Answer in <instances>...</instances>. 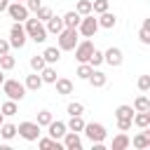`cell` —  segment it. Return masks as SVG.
Masks as SVG:
<instances>
[{
  "label": "cell",
  "mask_w": 150,
  "mask_h": 150,
  "mask_svg": "<svg viewBox=\"0 0 150 150\" xmlns=\"http://www.w3.org/2000/svg\"><path fill=\"white\" fill-rule=\"evenodd\" d=\"M23 28H26V35H28L33 42L42 45V42L47 40V28H45V23H42L40 19H35V16H28V19L23 21Z\"/></svg>",
  "instance_id": "6da1fadb"
},
{
  "label": "cell",
  "mask_w": 150,
  "mask_h": 150,
  "mask_svg": "<svg viewBox=\"0 0 150 150\" xmlns=\"http://www.w3.org/2000/svg\"><path fill=\"white\" fill-rule=\"evenodd\" d=\"M77 42H80L77 28H63V30L56 35V47H59L61 52H73Z\"/></svg>",
  "instance_id": "7a4b0ae2"
},
{
  "label": "cell",
  "mask_w": 150,
  "mask_h": 150,
  "mask_svg": "<svg viewBox=\"0 0 150 150\" xmlns=\"http://www.w3.org/2000/svg\"><path fill=\"white\" fill-rule=\"evenodd\" d=\"M0 87H2L5 96L12 98V101H23V98H26V87H23V82H19V80H5Z\"/></svg>",
  "instance_id": "3957f363"
},
{
  "label": "cell",
  "mask_w": 150,
  "mask_h": 150,
  "mask_svg": "<svg viewBox=\"0 0 150 150\" xmlns=\"http://www.w3.org/2000/svg\"><path fill=\"white\" fill-rule=\"evenodd\" d=\"M9 45L14 47V49H21V47H26V42H28V35H26V28H23V23L21 21H14L12 23V28H9Z\"/></svg>",
  "instance_id": "277c9868"
},
{
  "label": "cell",
  "mask_w": 150,
  "mask_h": 150,
  "mask_svg": "<svg viewBox=\"0 0 150 150\" xmlns=\"http://www.w3.org/2000/svg\"><path fill=\"white\" fill-rule=\"evenodd\" d=\"M131 117H134V108H131L129 103L117 105L115 120H117V129H120V131H129V129H131Z\"/></svg>",
  "instance_id": "5b68a950"
},
{
  "label": "cell",
  "mask_w": 150,
  "mask_h": 150,
  "mask_svg": "<svg viewBox=\"0 0 150 150\" xmlns=\"http://www.w3.org/2000/svg\"><path fill=\"white\" fill-rule=\"evenodd\" d=\"M82 134L91 141V143H98V141H105V136H108V129L101 124V122H84V129H82Z\"/></svg>",
  "instance_id": "8992f818"
},
{
  "label": "cell",
  "mask_w": 150,
  "mask_h": 150,
  "mask_svg": "<svg viewBox=\"0 0 150 150\" xmlns=\"http://www.w3.org/2000/svg\"><path fill=\"white\" fill-rule=\"evenodd\" d=\"M96 30H98L96 16H94V14H84V16L80 19V23H77V33H80L82 38H94Z\"/></svg>",
  "instance_id": "52a82bcc"
},
{
  "label": "cell",
  "mask_w": 150,
  "mask_h": 150,
  "mask_svg": "<svg viewBox=\"0 0 150 150\" xmlns=\"http://www.w3.org/2000/svg\"><path fill=\"white\" fill-rule=\"evenodd\" d=\"M42 127L38 124V122H19V127H16V134L23 138V141H38L40 138V131Z\"/></svg>",
  "instance_id": "ba28073f"
},
{
  "label": "cell",
  "mask_w": 150,
  "mask_h": 150,
  "mask_svg": "<svg viewBox=\"0 0 150 150\" xmlns=\"http://www.w3.org/2000/svg\"><path fill=\"white\" fill-rule=\"evenodd\" d=\"M73 52H75L77 63H89V56H91V52H94V42H91V38H84L82 42H77Z\"/></svg>",
  "instance_id": "9c48e42d"
},
{
  "label": "cell",
  "mask_w": 150,
  "mask_h": 150,
  "mask_svg": "<svg viewBox=\"0 0 150 150\" xmlns=\"http://www.w3.org/2000/svg\"><path fill=\"white\" fill-rule=\"evenodd\" d=\"M5 12L9 14V19H14V21H21V23H23V21H26V19L30 16L28 7H26L23 2H14V0H12L9 5H7V9H5Z\"/></svg>",
  "instance_id": "30bf717a"
},
{
  "label": "cell",
  "mask_w": 150,
  "mask_h": 150,
  "mask_svg": "<svg viewBox=\"0 0 150 150\" xmlns=\"http://www.w3.org/2000/svg\"><path fill=\"white\" fill-rule=\"evenodd\" d=\"M122 61H124V54H122L120 47H108V49L103 52V63L117 68V66H122Z\"/></svg>",
  "instance_id": "8fae6325"
},
{
  "label": "cell",
  "mask_w": 150,
  "mask_h": 150,
  "mask_svg": "<svg viewBox=\"0 0 150 150\" xmlns=\"http://www.w3.org/2000/svg\"><path fill=\"white\" fill-rule=\"evenodd\" d=\"M61 143H63V150H82V138L77 131H66Z\"/></svg>",
  "instance_id": "7c38bea8"
},
{
  "label": "cell",
  "mask_w": 150,
  "mask_h": 150,
  "mask_svg": "<svg viewBox=\"0 0 150 150\" xmlns=\"http://www.w3.org/2000/svg\"><path fill=\"white\" fill-rule=\"evenodd\" d=\"M66 131H68V127H66V122H61V120H52V122L47 124V134H49L52 138H56V141H61Z\"/></svg>",
  "instance_id": "4fadbf2b"
},
{
  "label": "cell",
  "mask_w": 150,
  "mask_h": 150,
  "mask_svg": "<svg viewBox=\"0 0 150 150\" xmlns=\"http://www.w3.org/2000/svg\"><path fill=\"white\" fill-rule=\"evenodd\" d=\"M45 28H47V35H59L66 26H63V19H61V16H54V14H52V16L45 21Z\"/></svg>",
  "instance_id": "5bb4252c"
},
{
  "label": "cell",
  "mask_w": 150,
  "mask_h": 150,
  "mask_svg": "<svg viewBox=\"0 0 150 150\" xmlns=\"http://www.w3.org/2000/svg\"><path fill=\"white\" fill-rule=\"evenodd\" d=\"M150 129V127H148ZM148 129H143V131H138L134 138H131V145L136 148V150H145V148H150V131Z\"/></svg>",
  "instance_id": "9a60e30c"
},
{
  "label": "cell",
  "mask_w": 150,
  "mask_h": 150,
  "mask_svg": "<svg viewBox=\"0 0 150 150\" xmlns=\"http://www.w3.org/2000/svg\"><path fill=\"white\" fill-rule=\"evenodd\" d=\"M96 21H98V28H108V30H110V28L117 26V14H112V12L108 9V12H101Z\"/></svg>",
  "instance_id": "2e32d148"
},
{
  "label": "cell",
  "mask_w": 150,
  "mask_h": 150,
  "mask_svg": "<svg viewBox=\"0 0 150 150\" xmlns=\"http://www.w3.org/2000/svg\"><path fill=\"white\" fill-rule=\"evenodd\" d=\"M87 82H89V84H91L94 89H101V87H105V82H108V75H105L103 70H98V68H94Z\"/></svg>",
  "instance_id": "e0dca14e"
},
{
  "label": "cell",
  "mask_w": 150,
  "mask_h": 150,
  "mask_svg": "<svg viewBox=\"0 0 150 150\" xmlns=\"http://www.w3.org/2000/svg\"><path fill=\"white\" fill-rule=\"evenodd\" d=\"M45 82H42V77H40V73H30V75H26V80H23V87H26V91H38L40 87H42Z\"/></svg>",
  "instance_id": "ac0fdd59"
},
{
  "label": "cell",
  "mask_w": 150,
  "mask_h": 150,
  "mask_svg": "<svg viewBox=\"0 0 150 150\" xmlns=\"http://www.w3.org/2000/svg\"><path fill=\"white\" fill-rule=\"evenodd\" d=\"M131 145V138L127 136V131H120L117 136H112V143H110V150H127Z\"/></svg>",
  "instance_id": "d6986e66"
},
{
  "label": "cell",
  "mask_w": 150,
  "mask_h": 150,
  "mask_svg": "<svg viewBox=\"0 0 150 150\" xmlns=\"http://www.w3.org/2000/svg\"><path fill=\"white\" fill-rule=\"evenodd\" d=\"M131 124H136L138 129H148V127H150V110H141V112H136V110H134Z\"/></svg>",
  "instance_id": "ffe728a7"
},
{
  "label": "cell",
  "mask_w": 150,
  "mask_h": 150,
  "mask_svg": "<svg viewBox=\"0 0 150 150\" xmlns=\"http://www.w3.org/2000/svg\"><path fill=\"white\" fill-rule=\"evenodd\" d=\"M54 87H56V94H59V96H68V94H73V82H70L68 77H56Z\"/></svg>",
  "instance_id": "44dd1931"
},
{
  "label": "cell",
  "mask_w": 150,
  "mask_h": 150,
  "mask_svg": "<svg viewBox=\"0 0 150 150\" xmlns=\"http://www.w3.org/2000/svg\"><path fill=\"white\" fill-rule=\"evenodd\" d=\"M38 145H40L42 150H63V143H61V141H56V138H52V136L38 138Z\"/></svg>",
  "instance_id": "7402d4cb"
},
{
  "label": "cell",
  "mask_w": 150,
  "mask_h": 150,
  "mask_svg": "<svg viewBox=\"0 0 150 150\" xmlns=\"http://www.w3.org/2000/svg\"><path fill=\"white\" fill-rule=\"evenodd\" d=\"M40 77H42V82H45V84H54L59 75H56V68H54L52 63H47V66L40 70Z\"/></svg>",
  "instance_id": "603a6c76"
},
{
  "label": "cell",
  "mask_w": 150,
  "mask_h": 150,
  "mask_svg": "<svg viewBox=\"0 0 150 150\" xmlns=\"http://www.w3.org/2000/svg\"><path fill=\"white\" fill-rule=\"evenodd\" d=\"M42 59L47 61V63H59V59H61V49L59 47H45V52H42Z\"/></svg>",
  "instance_id": "cb8c5ba5"
},
{
  "label": "cell",
  "mask_w": 150,
  "mask_h": 150,
  "mask_svg": "<svg viewBox=\"0 0 150 150\" xmlns=\"http://www.w3.org/2000/svg\"><path fill=\"white\" fill-rule=\"evenodd\" d=\"M0 112H2L5 117H14V115L19 112V101H12V98H7V101L0 105Z\"/></svg>",
  "instance_id": "d4e9b609"
},
{
  "label": "cell",
  "mask_w": 150,
  "mask_h": 150,
  "mask_svg": "<svg viewBox=\"0 0 150 150\" xmlns=\"http://www.w3.org/2000/svg\"><path fill=\"white\" fill-rule=\"evenodd\" d=\"M66 127H68V131L82 134V129H84V117H82V115H70V120L66 122Z\"/></svg>",
  "instance_id": "484cf974"
},
{
  "label": "cell",
  "mask_w": 150,
  "mask_h": 150,
  "mask_svg": "<svg viewBox=\"0 0 150 150\" xmlns=\"http://www.w3.org/2000/svg\"><path fill=\"white\" fill-rule=\"evenodd\" d=\"M61 19H63V26H66V28H77V23H80L82 16H80L75 9H70V12H66Z\"/></svg>",
  "instance_id": "4316f807"
},
{
  "label": "cell",
  "mask_w": 150,
  "mask_h": 150,
  "mask_svg": "<svg viewBox=\"0 0 150 150\" xmlns=\"http://www.w3.org/2000/svg\"><path fill=\"white\" fill-rule=\"evenodd\" d=\"M0 136H2L5 141H12V138L16 136V124H12V122H2V124H0Z\"/></svg>",
  "instance_id": "83f0119b"
},
{
  "label": "cell",
  "mask_w": 150,
  "mask_h": 150,
  "mask_svg": "<svg viewBox=\"0 0 150 150\" xmlns=\"http://www.w3.org/2000/svg\"><path fill=\"white\" fill-rule=\"evenodd\" d=\"M136 112H141V110H150V98L145 96V94H141V96H136L134 98V105H131Z\"/></svg>",
  "instance_id": "f1b7e54d"
},
{
  "label": "cell",
  "mask_w": 150,
  "mask_h": 150,
  "mask_svg": "<svg viewBox=\"0 0 150 150\" xmlns=\"http://www.w3.org/2000/svg\"><path fill=\"white\" fill-rule=\"evenodd\" d=\"M138 40H141L143 45H150V19L143 21V26H141V30H138Z\"/></svg>",
  "instance_id": "f546056e"
},
{
  "label": "cell",
  "mask_w": 150,
  "mask_h": 150,
  "mask_svg": "<svg viewBox=\"0 0 150 150\" xmlns=\"http://www.w3.org/2000/svg\"><path fill=\"white\" fill-rule=\"evenodd\" d=\"M14 66H16V59H14L9 52H7V54H0V68H2V70H12Z\"/></svg>",
  "instance_id": "4dcf8cb0"
},
{
  "label": "cell",
  "mask_w": 150,
  "mask_h": 150,
  "mask_svg": "<svg viewBox=\"0 0 150 150\" xmlns=\"http://www.w3.org/2000/svg\"><path fill=\"white\" fill-rule=\"evenodd\" d=\"M108 9H110L108 0H91V14H101V12H108Z\"/></svg>",
  "instance_id": "1f68e13d"
},
{
  "label": "cell",
  "mask_w": 150,
  "mask_h": 150,
  "mask_svg": "<svg viewBox=\"0 0 150 150\" xmlns=\"http://www.w3.org/2000/svg\"><path fill=\"white\" fill-rule=\"evenodd\" d=\"M75 12H77L80 16H84V14H91V0H77V5H75Z\"/></svg>",
  "instance_id": "d6a6232c"
},
{
  "label": "cell",
  "mask_w": 150,
  "mask_h": 150,
  "mask_svg": "<svg viewBox=\"0 0 150 150\" xmlns=\"http://www.w3.org/2000/svg\"><path fill=\"white\" fill-rule=\"evenodd\" d=\"M101 63H103V52L94 47V52H91V56H89V66H91V68H98Z\"/></svg>",
  "instance_id": "836d02e7"
},
{
  "label": "cell",
  "mask_w": 150,
  "mask_h": 150,
  "mask_svg": "<svg viewBox=\"0 0 150 150\" xmlns=\"http://www.w3.org/2000/svg\"><path fill=\"white\" fill-rule=\"evenodd\" d=\"M45 66H47V61L42 59V54H35V56H30V68H33L35 73H40Z\"/></svg>",
  "instance_id": "e575fe53"
},
{
  "label": "cell",
  "mask_w": 150,
  "mask_h": 150,
  "mask_svg": "<svg viewBox=\"0 0 150 150\" xmlns=\"http://www.w3.org/2000/svg\"><path fill=\"white\" fill-rule=\"evenodd\" d=\"M91 70H94V68H91L89 63H80V66H77V70H75V75H77L80 80H89Z\"/></svg>",
  "instance_id": "d590c367"
},
{
  "label": "cell",
  "mask_w": 150,
  "mask_h": 150,
  "mask_svg": "<svg viewBox=\"0 0 150 150\" xmlns=\"http://www.w3.org/2000/svg\"><path fill=\"white\" fill-rule=\"evenodd\" d=\"M66 112H68V115H84V105H82L80 101H70L68 108H66Z\"/></svg>",
  "instance_id": "8d00e7d4"
},
{
  "label": "cell",
  "mask_w": 150,
  "mask_h": 150,
  "mask_svg": "<svg viewBox=\"0 0 150 150\" xmlns=\"http://www.w3.org/2000/svg\"><path fill=\"white\" fill-rule=\"evenodd\" d=\"M52 120H54L52 110H40V112H38V120H35V122H38L40 127H47V124H49Z\"/></svg>",
  "instance_id": "74e56055"
},
{
  "label": "cell",
  "mask_w": 150,
  "mask_h": 150,
  "mask_svg": "<svg viewBox=\"0 0 150 150\" xmlns=\"http://www.w3.org/2000/svg\"><path fill=\"white\" fill-rule=\"evenodd\" d=\"M49 16H52V9H49V7H45V5H42V7L38 9V12H35V19H40L42 23H45V21H47Z\"/></svg>",
  "instance_id": "f35d334b"
},
{
  "label": "cell",
  "mask_w": 150,
  "mask_h": 150,
  "mask_svg": "<svg viewBox=\"0 0 150 150\" xmlns=\"http://www.w3.org/2000/svg\"><path fill=\"white\" fill-rule=\"evenodd\" d=\"M136 84H138V89H141V91H143V94H145V91H148V89H150V75H141V77H138V82H136Z\"/></svg>",
  "instance_id": "ab89813d"
},
{
  "label": "cell",
  "mask_w": 150,
  "mask_h": 150,
  "mask_svg": "<svg viewBox=\"0 0 150 150\" xmlns=\"http://www.w3.org/2000/svg\"><path fill=\"white\" fill-rule=\"evenodd\" d=\"M23 5L28 7V12H33V14H35V12L42 7V0H23Z\"/></svg>",
  "instance_id": "60d3db41"
},
{
  "label": "cell",
  "mask_w": 150,
  "mask_h": 150,
  "mask_svg": "<svg viewBox=\"0 0 150 150\" xmlns=\"http://www.w3.org/2000/svg\"><path fill=\"white\" fill-rule=\"evenodd\" d=\"M12 49V45H9V40H5V38H0V54H7Z\"/></svg>",
  "instance_id": "b9f144b4"
},
{
  "label": "cell",
  "mask_w": 150,
  "mask_h": 150,
  "mask_svg": "<svg viewBox=\"0 0 150 150\" xmlns=\"http://www.w3.org/2000/svg\"><path fill=\"white\" fill-rule=\"evenodd\" d=\"M7 5H9V0H0V12H5V9H7Z\"/></svg>",
  "instance_id": "7bdbcfd3"
},
{
  "label": "cell",
  "mask_w": 150,
  "mask_h": 150,
  "mask_svg": "<svg viewBox=\"0 0 150 150\" xmlns=\"http://www.w3.org/2000/svg\"><path fill=\"white\" fill-rule=\"evenodd\" d=\"M2 82H5V70L0 68V84H2Z\"/></svg>",
  "instance_id": "ee69618b"
},
{
  "label": "cell",
  "mask_w": 150,
  "mask_h": 150,
  "mask_svg": "<svg viewBox=\"0 0 150 150\" xmlns=\"http://www.w3.org/2000/svg\"><path fill=\"white\" fill-rule=\"evenodd\" d=\"M2 122H5V115H2V112H0V124H2Z\"/></svg>",
  "instance_id": "f6af8a7d"
},
{
  "label": "cell",
  "mask_w": 150,
  "mask_h": 150,
  "mask_svg": "<svg viewBox=\"0 0 150 150\" xmlns=\"http://www.w3.org/2000/svg\"><path fill=\"white\" fill-rule=\"evenodd\" d=\"M14 2H23V0H14Z\"/></svg>",
  "instance_id": "bcb514c9"
}]
</instances>
